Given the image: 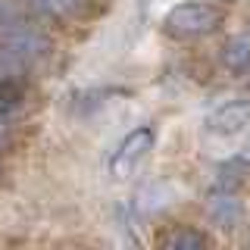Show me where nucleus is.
Wrapping results in <instances>:
<instances>
[{
    "label": "nucleus",
    "instance_id": "5",
    "mask_svg": "<svg viewBox=\"0 0 250 250\" xmlns=\"http://www.w3.org/2000/svg\"><path fill=\"white\" fill-rule=\"evenodd\" d=\"M219 60L229 72H244L250 69V35H234L222 44L219 50Z\"/></svg>",
    "mask_w": 250,
    "mask_h": 250
},
{
    "label": "nucleus",
    "instance_id": "7",
    "mask_svg": "<svg viewBox=\"0 0 250 250\" xmlns=\"http://www.w3.org/2000/svg\"><path fill=\"white\" fill-rule=\"evenodd\" d=\"M160 244L166 250H200V247H207V234L191 229V225H182V229H172L163 234Z\"/></svg>",
    "mask_w": 250,
    "mask_h": 250
},
{
    "label": "nucleus",
    "instance_id": "6",
    "mask_svg": "<svg viewBox=\"0 0 250 250\" xmlns=\"http://www.w3.org/2000/svg\"><path fill=\"white\" fill-rule=\"evenodd\" d=\"M209 216L216 219L222 229H231L234 222L241 219V203L234 200L231 191H222V188H216L213 200H209Z\"/></svg>",
    "mask_w": 250,
    "mask_h": 250
},
{
    "label": "nucleus",
    "instance_id": "9",
    "mask_svg": "<svg viewBox=\"0 0 250 250\" xmlns=\"http://www.w3.org/2000/svg\"><path fill=\"white\" fill-rule=\"evenodd\" d=\"M13 19H25V6L16 0H0V22H13Z\"/></svg>",
    "mask_w": 250,
    "mask_h": 250
},
{
    "label": "nucleus",
    "instance_id": "4",
    "mask_svg": "<svg viewBox=\"0 0 250 250\" xmlns=\"http://www.w3.org/2000/svg\"><path fill=\"white\" fill-rule=\"evenodd\" d=\"M203 125H207V131L222 135V138L238 135L250 125V100H225L216 109H209Z\"/></svg>",
    "mask_w": 250,
    "mask_h": 250
},
{
    "label": "nucleus",
    "instance_id": "3",
    "mask_svg": "<svg viewBox=\"0 0 250 250\" xmlns=\"http://www.w3.org/2000/svg\"><path fill=\"white\" fill-rule=\"evenodd\" d=\"M153 141H156V131L150 128V125H141V128L128 131V135H125V141L116 147L113 160H109V172H113V175H119V178L128 175V172L135 169L147 153H150Z\"/></svg>",
    "mask_w": 250,
    "mask_h": 250
},
{
    "label": "nucleus",
    "instance_id": "10",
    "mask_svg": "<svg viewBox=\"0 0 250 250\" xmlns=\"http://www.w3.org/2000/svg\"><path fill=\"white\" fill-rule=\"evenodd\" d=\"M238 160H241V163H250V138H247V144L241 147V156H238Z\"/></svg>",
    "mask_w": 250,
    "mask_h": 250
},
{
    "label": "nucleus",
    "instance_id": "11",
    "mask_svg": "<svg viewBox=\"0 0 250 250\" xmlns=\"http://www.w3.org/2000/svg\"><path fill=\"white\" fill-rule=\"evenodd\" d=\"M222 3H234V0H222Z\"/></svg>",
    "mask_w": 250,
    "mask_h": 250
},
{
    "label": "nucleus",
    "instance_id": "1",
    "mask_svg": "<svg viewBox=\"0 0 250 250\" xmlns=\"http://www.w3.org/2000/svg\"><path fill=\"white\" fill-rule=\"evenodd\" d=\"M222 22V13L213 3H200V0H188V3H175L163 16V31L178 41H191V38H207L213 35Z\"/></svg>",
    "mask_w": 250,
    "mask_h": 250
},
{
    "label": "nucleus",
    "instance_id": "2",
    "mask_svg": "<svg viewBox=\"0 0 250 250\" xmlns=\"http://www.w3.org/2000/svg\"><path fill=\"white\" fill-rule=\"evenodd\" d=\"M0 44L6 50H13L16 57H22L25 62L41 60L50 50V38L44 35L35 22L28 19H13V22H0Z\"/></svg>",
    "mask_w": 250,
    "mask_h": 250
},
{
    "label": "nucleus",
    "instance_id": "8",
    "mask_svg": "<svg viewBox=\"0 0 250 250\" xmlns=\"http://www.w3.org/2000/svg\"><path fill=\"white\" fill-rule=\"evenodd\" d=\"M22 97H25V78H0V116L19 109Z\"/></svg>",
    "mask_w": 250,
    "mask_h": 250
}]
</instances>
